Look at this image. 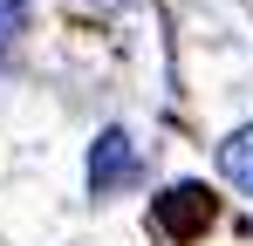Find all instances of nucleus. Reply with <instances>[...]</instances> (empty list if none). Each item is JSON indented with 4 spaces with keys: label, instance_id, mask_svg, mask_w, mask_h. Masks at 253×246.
I'll use <instances>...</instances> for the list:
<instances>
[{
    "label": "nucleus",
    "instance_id": "1",
    "mask_svg": "<svg viewBox=\"0 0 253 246\" xmlns=\"http://www.w3.org/2000/svg\"><path fill=\"white\" fill-rule=\"evenodd\" d=\"M212 219H219V199H212L206 185H171V192H158L151 199V226H158V240H199Z\"/></svg>",
    "mask_w": 253,
    "mask_h": 246
},
{
    "label": "nucleus",
    "instance_id": "2",
    "mask_svg": "<svg viewBox=\"0 0 253 246\" xmlns=\"http://www.w3.org/2000/svg\"><path fill=\"white\" fill-rule=\"evenodd\" d=\"M137 144H130V130H103L96 144H89V192H117L137 178Z\"/></svg>",
    "mask_w": 253,
    "mask_h": 246
},
{
    "label": "nucleus",
    "instance_id": "3",
    "mask_svg": "<svg viewBox=\"0 0 253 246\" xmlns=\"http://www.w3.org/2000/svg\"><path fill=\"white\" fill-rule=\"evenodd\" d=\"M219 171H226L233 192H247V199H253V123H240V130L219 144Z\"/></svg>",
    "mask_w": 253,
    "mask_h": 246
},
{
    "label": "nucleus",
    "instance_id": "4",
    "mask_svg": "<svg viewBox=\"0 0 253 246\" xmlns=\"http://www.w3.org/2000/svg\"><path fill=\"white\" fill-rule=\"evenodd\" d=\"M28 7H35V0H0V55L14 48V35H21V21H28Z\"/></svg>",
    "mask_w": 253,
    "mask_h": 246
}]
</instances>
